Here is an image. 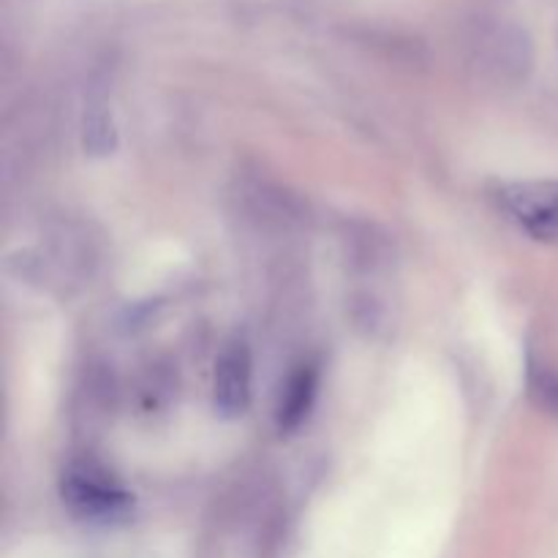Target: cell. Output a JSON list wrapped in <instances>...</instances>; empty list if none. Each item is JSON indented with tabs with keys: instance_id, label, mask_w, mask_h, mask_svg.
<instances>
[{
	"instance_id": "277c9868",
	"label": "cell",
	"mask_w": 558,
	"mask_h": 558,
	"mask_svg": "<svg viewBox=\"0 0 558 558\" xmlns=\"http://www.w3.org/2000/svg\"><path fill=\"white\" fill-rule=\"evenodd\" d=\"M316 392H319V368L311 363L300 365V368L289 376L287 387H283L281 392V401H278V428H300L303 420L311 414V409H314Z\"/></svg>"
},
{
	"instance_id": "8992f818",
	"label": "cell",
	"mask_w": 558,
	"mask_h": 558,
	"mask_svg": "<svg viewBox=\"0 0 558 558\" xmlns=\"http://www.w3.org/2000/svg\"><path fill=\"white\" fill-rule=\"evenodd\" d=\"M118 134H114V123L107 112H93L85 118V147L93 156H104L112 153Z\"/></svg>"
},
{
	"instance_id": "3957f363",
	"label": "cell",
	"mask_w": 558,
	"mask_h": 558,
	"mask_svg": "<svg viewBox=\"0 0 558 558\" xmlns=\"http://www.w3.org/2000/svg\"><path fill=\"white\" fill-rule=\"evenodd\" d=\"M216 412L221 417H240L251 403V349L248 343L234 338L223 347L216 363Z\"/></svg>"
},
{
	"instance_id": "7a4b0ae2",
	"label": "cell",
	"mask_w": 558,
	"mask_h": 558,
	"mask_svg": "<svg viewBox=\"0 0 558 558\" xmlns=\"http://www.w3.org/2000/svg\"><path fill=\"white\" fill-rule=\"evenodd\" d=\"M505 210L537 240H558V183L537 180V183L505 185L499 194Z\"/></svg>"
},
{
	"instance_id": "6da1fadb",
	"label": "cell",
	"mask_w": 558,
	"mask_h": 558,
	"mask_svg": "<svg viewBox=\"0 0 558 558\" xmlns=\"http://www.w3.org/2000/svg\"><path fill=\"white\" fill-rule=\"evenodd\" d=\"M60 496L74 515L87 521H118L129 515L134 505L129 490L120 488L112 474L96 463H74L65 469L60 480Z\"/></svg>"
},
{
	"instance_id": "5b68a950",
	"label": "cell",
	"mask_w": 558,
	"mask_h": 558,
	"mask_svg": "<svg viewBox=\"0 0 558 558\" xmlns=\"http://www.w3.org/2000/svg\"><path fill=\"white\" fill-rule=\"evenodd\" d=\"M529 392L539 409L558 417V374L545 365H529Z\"/></svg>"
}]
</instances>
